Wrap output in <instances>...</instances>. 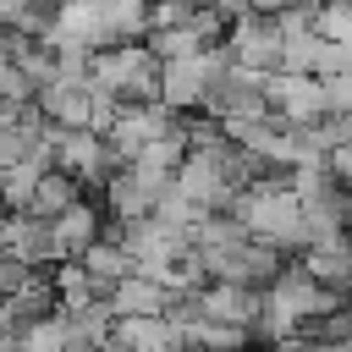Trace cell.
I'll list each match as a JSON object with an SVG mask.
<instances>
[{
	"mask_svg": "<svg viewBox=\"0 0 352 352\" xmlns=\"http://www.w3.org/2000/svg\"><path fill=\"white\" fill-rule=\"evenodd\" d=\"M72 198H82V182H77L72 170H60V165H44V170H38V182H33V198H28V209L50 220V214H60Z\"/></svg>",
	"mask_w": 352,
	"mask_h": 352,
	"instance_id": "obj_11",
	"label": "cell"
},
{
	"mask_svg": "<svg viewBox=\"0 0 352 352\" xmlns=\"http://www.w3.org/2000/svg\"><path fill=\"white\" fill-rule=\"evenodd\" d=\"M28 280H33V264H22L16 253H6V248H0V297H11V292H16V286H28Z\"/></svg>",
	"mask_w": 352,
	"mask_h": 352,
	"instance_id": "obj_18",
	"label": "cell"
},
{
	"mask_svg": "<svg viewBox=\"0 0 352 352\" xmlns=\"http://www.w3.org/2000/svg\"><path fill=\"white\" fill-rule=\"evenodd\" d=\"M0 248L16 253V258L33 264V270H50V264L60 258V253H55V231H50V220L33 214V209H6V220H0Z\"/></svg>",
	"mask_w": 352,
	"mask_h": 352,
	"instance_id": "obj_4",
	"label": "cell"
},
{
	"mask_svg": "<svg viewBox=\"0 0 352 352\" xmlns=\"http://www.w3.org/2000/svg\"><path fill=\"white\" fill-rule=\"evenodd\" d=\"M55 16V0H0V28L11 33H44Z\"/></svg>",
	"mask_w": 352,
	"mask_h": 352,
	"instance_id": "obj_12",
	"label": "cell"
},
{
	"mask_svg": "<svg viewBox=\"0 0 352 352\" xmlns=\"http://www.w3.org/2000/svg\"><path fill=\"white\" fill-rule=\"evenodd\" d=\"M33 104L55 126H88V77H44L33 88Z\"/></svg>",
	"mask_w": 352,
	"mask_h": 352,
	"instance_id": "obj_5",
	"label": "cell"
},
{
	"mask_svg": "<svg viewBox=\"0 0 352 352\" xmlns=\"http://www.w3.org/2000/svg\"><path fill=\"white\" fill-rule=\"evenodd\" d=\"M346 236H352V209H346Z\"/></svg>",
	"mask_w": 352,
	"mask_h": 352,
	"instance_id": "obj_19",
	"label": "cell"
},
{
	"mask_svg": "<svg viewBox=\"0 0 352 352\" xmlns=\"http://www.w3.org/2000/svg\"><path fill=\"white\" fill-rule=\"evenodd\" d=\"M143 44H148L160 60H176V55H192V50H198V33H192L187 22H170V28H148Z\"/></svg>",
	"mask_w": 352,
	"mask_h": 352,
	"instance_id": "obj_14",
	"label": "cell"
},
{
	"mask_svg": "<svg viewBox=\"0 0 352 352\" xmlns=\"http://www.w3.org/2000/svg\"><path fill=\"white\" fill-rule=\"evenodd\" d=\"M198 297H204L209 319H231V324H253V314L264 308V286H242V280H220V275H209L198 286Z\"/></svg>",
	"mask_w": 352,
	"mask_h": 352,
	"instance_id": "obj_6",
	"label": "cell"
},
{
	"mask_svg": "<svg viewBox=\"0 0 352 352\" xmlns=\"http://www.w3.org/2000/svg\"><path fill=\"white\" fill-rule=\"evenodd\" d=\"M264 99H270V110H275L280 121H292V126L324 116V88H319L314 72H280V66L264 72Z\"/></svg>",
	"mask_w": 352,
	"mask_h": 352,
	"instance_id": "obj_1",
	"label": "cell"
},
{
	"mask_svg": "<svg viewBox=\"0 0 352 352\" xmlns=\"http://www.w3.org/2000/svg\"><path fill=\"white\" fill-rule=\"evenodd\" d=\"M314 33L319 38H352V0H319L314 6Z\"/></svg>",
	"mask_w": 352,
	"mask_h": 352,
	"instance_id": "obj_15",
	"label": "cell"
},
{
	"mask_svg": "<svg viewBox=\"0 0 352 352\" xmlns=\"http://www.w3.org/2000/svg\"><path fill=\"white\" fill-rule=\"evenodd\" d=\"M170 187H176L182 198H192L198 209H226V198L236 192V187L226 182V165H220L214 148H187L182 165L170 170Z\"/></svg>",
	"mask_w": 352,
	"mask_h": 352,
	"instance_id": "obj_2",
	"label": "cell"
},
{
	"mask_svg": "<svg viewBox=\"0 0 352 352\" xmlns=\"http://www.w3.org/2000/svg\"><path fill=\"white\" fill-rule=\"evenodd\" d=\"M104 297H110V314H165L170 286L154 280V275H143V270H126L121 280H110Z\"/></svg>",
	"mask_w": 352,
	"mask_h": 352,
	"instance_id": "obj_9",
	"label": "cell"
},
{
	"mask_svg": "<svg viewBox=\"0 0 352 352\" xmlns=\"http://www.w3.org/2000/svg\"><path fill=\"white\" fill-rule=\"evenodd\" d=\"M72 258L88 270V280H94L99 292H110V280H121V275L132 270V253H126L121 242H110V236H94V242H88V248H77Z\"/></svg>",
	"mask_w": 352,
	"mask_h": 352,
	"instance_id": "obj_10",
	"label": "cell"
},
{
	"mask_svg": "<svg viewBox=\"0 0 352 352\" xmlns=\"http://www.w3.org/2000/svg\"><path fill=\"white\" fill-rule=\"evenodd\" d=\"M226 50L236 66H253V72H270L275 55H280V28L270 11H242L226 22Z\"/></svg>",
	"mask_w": 352,
	"mask_h": 352,
	"instance_id": "obj_3",
	"label": "cell"
},
{
	"mask_svg": "<svg viewBox=\"0 0 352 352\" xmlns=\"http://www.w3.org/2000/svg\"><path fill=\"white\" fill-rule=\"evenodd\" d=\"M99 226H104V204H94L88 192H82V198H72L60 214H50V231H55V253H60V258H72L77 248H88V242L99 236Z\"/></svg>",
	"mask_w": 352,
	"mask_h": 352,
	"instance_id": "obj_7",
	"label": "cell"
},
{
	"mask_svg": "<svg viewBox=\"0 0 352 352\" xmlns=\"http://www.w3.org/2000/svg\"><path fill=\"white\" fill-rule=\"evenodd\" d=\"M33 88H38V82H33V77H28V72H22L11 55H6V60H0V99H11V104H28V99H33Z\"/></svg>",
	"mask_w": 352,
	"mask_h": 352,
	"instance_id": "obj_16",
	"label": "cell"
},
{
	"mask_svg": "<svg viewBox=\"0 0 352 352\" xmlns=\"http://www.w3.org/2000/svg\"><path fill=\"white\" fill-rule=\"evenodd\" d=\"M204 60H198V50L192 55H176V60H160V99L170 104V110H198V99H204Z\"/></svg>",
	"mask_w": 352,
	"mask_h": 352,
	"instance_id": "obj_8",
	"label": "cell"
},
{
	"mask_svg": "<svg viewBox=\"0 0 352 352\" xmlns=\"http://www.w3.org/2000/svg\"><path fill=\"white\" fill-rule=\"evenodd\" d=\"M319 88H324V116H346L352 110V72L319 77Z\"/></svg>",
	"mask_w": 352,
	"mask_h": 352,
	"instance_id": "obj_17",
	"label": "cell"
},
{
	"mask_svg": "<svg viewBox=\"0 0 352 352\" xmlns=\"http://www.w3.org/2000/svg\"><path fill=\"white\" fill-rule=\"evenodd\" d=\"M16 346H38V352H55V346H72V336H66V319L50 308V314H38V319H28V324H16Z\"/></svg>",
	"mask_w": 352,
	"mask_h": 352,
	"instance_id": "obj_13",
	"label": "cell"
}]
</instances>
